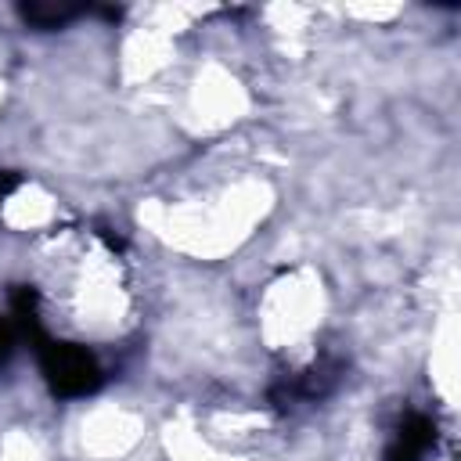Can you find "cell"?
Wrapping results in <instances>:
<instances>
[{"instance_id":"6da1fadb","label":"cell","mask_w":461,"mask_h":461,"mask_svg":"<svg viewBox=\"0 0 461 461\" xmlns=\"http://www.w3.org/2000/svg\"><path fill=\"white\" fill-rule=\"evenodd\" d=\"M22 14H25V22H32V25H40V29H58V25H65L68 18L83 14V7H61V4L40 7V4H32V7H22Z\"/></svg>"},{"instance_id":"7a4b0ae2","label":"cell","mask_w":461,"mask_h":461,"mask_svg":"<svg viewBox=\"0 0 461 461\" xmlns=\"http://www.w3.org/2000/svg\"><path fill=\"white\" fill-rule=\"evenodd\" d=\"M11 353H14V331L7 321H0V367L11 360Z\"/></svg>"}]
</instances>
